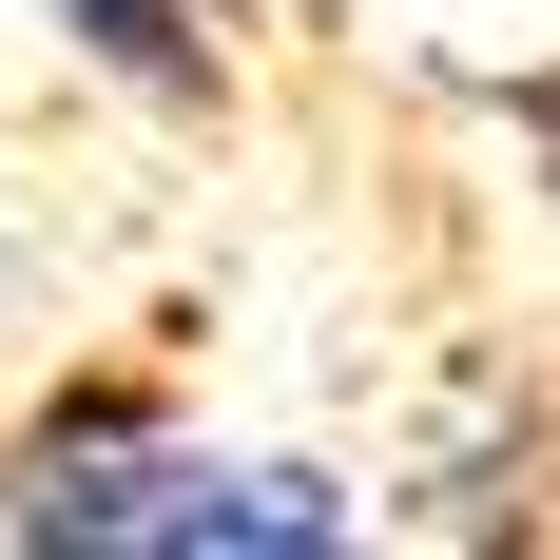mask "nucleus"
<instances>
[{
  "label": "nucleus",
  "instance_id": "f257e3e1",
  "mask_svg": "<svg viewBox=\"0 0 560 560\" xmlns=\"http://www.w3.org/2000/svg\"><path fill=\"white\" fill-rule=\"evenodd\" d=\"M20 541H78V560H329L348 541V483L310 464H213V445H155L136 406H78L39 425L20 464Z\"/></svg>",
  "mask_w": 560,
  "mask_h": 560
},
{
  "label": "nucleus",
  "instance_id": "f03ea898",
  "mask_svg": "<svg viewBox=\"0 0 560 560\" xmlns=\"http://www.w3.org/2000/svg\"><path fill=\"white\" fill-rule=\"evenodd\" d=\"M39 20H58L78 58H97V78H136V97H174V116L213 97V39H194V0H39Z\"/></svg>",
  "mask_w": 560,
  "mask_h": 560
}]
</instances>
